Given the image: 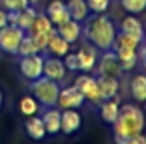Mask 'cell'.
<instances>
[{
	"label": "cell",
	"mask_w": 146,
	"mask_h": 144,
	"mask_svg": "<svg viewBox=\"0 0 146 144\" xmlns=\"http://www.w3.org/2000/svg\"><path fill=\"white\" fill-rule=\"evenodd\" d=\"M146 127V116L144 110L139 105L133 103H125L120 107L118 116H116L114 123H112V135H114L116 144H125V140L131 137L139 135L144 131Z\"/></svg>",
	"instance_id": "cell-1"
},
{
	"label": "cell",
	"mask_w": 146,
	"mask_h": 144,
	"mask_svg": "<svg viewBox=\"0 0 146 144\" xmlns=\"http://www.w3.org/2000/svg\"><path fill=\"white\" fill-rule=\"evenodd\" d=\"M82 36L98 51H111L116 39V26L111 21V17H107L103 13H94L92 17L84 19Z\"/></svg>",
	"instance_id": "cell-2"
},
{
	"label": "cell",
	"mask_w": 146,
	"mask_h": 144,
	"mask_svg": "<svg viewBox=\"0 0 146 144\" xmlns=\"http://www.w3.org/2000/svg\"><path fill=\"white\" fill-rule=\"evenodd\" d=\"M30 92L41 107H54L58 101V94H60V84L41 75L36 81H30Z\"/></svg>",
	"instance_id": "cell-3"
},
{
	"label": "cell",
	"mask_w": 146,
	"mask_h": 144,
	"mask_svg": "<svg viewBox=\"0 0 146 144\" xmlns=\"http://www.w3.org/2000/svg\"><path fill=\"white\" fill-rule=\"evenodd\" d=\"M25 38V30L17 25H6L0 28V51L6 54H17V49Z\"/></svg>",
	"instance_id": "cell-4"
},
{
	"label": "cell",
	"mask_w": 146,
	"mask_h": 144,
	"mask_svg": "<svg viewBox=\"0 0 146 144\" xmlns=\"http://www.w3.org/2000/svg\"><path fill=\"white\" fill-rule=\"evenodd\" d=\"M19 71L28 81L39 79L43 75V54L41 52H36V54L21 56V60H19Z\"/></svg>",
	"instance_id": "cell-5"
},
{
	"label": "cell",
	"mask_w": 146,
	"mask_h": 144,
	"mask_svg": "<svg viewBox=\"0 0 146 144\" xmlns=\"http://www.w3.org/2000/svg\"><path fill=\"white\" fill-rule=\"evenodd\" d=\"M75 88L84 96V99L92 103H101L103 98H101V92H99V86H98V79H94L92 75L84 73V75H79L75 79Z\"/></svg>",
	"instance_id": "cell-6"
},
{
	"label": "cell",
	"mask_w": 146,
	"mask_h": 144,
	"mask_svg": "<svg viewBox=\"0 0 146 144\" xmlns=\"http://www.w3.org/2000/svg\"><path fill=\"white\" fill-rule=\"evenodd\" d=\"M122 66L120 60L116 56V52L112 51H103L99 56V64H98V73L99 77H114V79H120L122 75Z\"/></svg>",
	"instance_id": "cell-7"
},
{
	"label": "cell",
	"mask_w": 146,
	"mask_h": 144,
	"mask_svg": "<svg viewBox=\"0 0 146 144\" xmlns=\"http://www.w3.org/2000/svg\"><path fill=\"white\" fill-rule=\"evenodd\" d=\"M84 101H86L84 96L75 86H68V88H60L56 105L60 109H79V107H82Z\"/></svg>",
	"instance_id": "cell-8"
},
{
	"label": "cell",
	"mask_w": 146,
	"mask_h": 144,
	"mask_svg": "<svg viewBox=\"0 0 146 144\" xmlns=\"http://www.w3.org/2000/svg\"><path fill=\"white\" fill-rule=\"evenodd\" d=\"M82 116L75 109H64L60 112V131L64 135H73L81 129Z\"/></svg>",
	"instance_id": "cell-9"
},
{
	"label": "cell",
	"mask_w": 146,
	"mask_h": 144,
	"mask_svg": "<svg viewBox=\"0 0 146 144\" xmlns=\"http://www.w3.org/2000/svg\"><path fill=\"white\" fill-rule=\"evenodd\" d=\"M112 51L116 52L118 60H120V66L124 71H131V69L137 68L139 62V51L135 47H125V45H112Z\"/></svg>",
	"instance_id": "cell-10"
},
{
	"label": "cell",
	"mask_w": 146,
	"mask_h": 144,
	"mask_svg": "<svg viewBox=\"0 0 146 144\" xmlns=\"http://www.w3.org/2000/svg\"><path fill=\"white\" fill-rule=\"evenodd\" d=\"M43 75L47 79L60 82L66 77V66L58 56H43Z\"/></svg>",
	"instance_id": "cell-11"
},
{
	"label": "cell",
	"mask_w": 146,
	"mask_h": 144,
	"mask_svg": "<svg viewBox=\"0 0 146 144\" xmlns=\"http://www.w3.org/2000/svg\"><path fill=\"white\" fill-rule=\"evenodd\" d=\"M77 58H79V71L90 73L98 62V49L92 43H86L77 51Z\"/></svg>",
	"instance_id": "cell-12"
},
{
	"label": "cell",
	"mask_w": 146,
	"mask_h": 144,
	"mask_svg": "<svg viewBox=\"0 0 146 144\" xmlns=\"http://www.w3.org/2000/svg\"><path fill=\"white\" fill-rule=\"evenodd\" d=\"M56 34L62 36L68 43H75V41H79L81 36H82V26H81L79 21L68 19V21H64L62 25L56 26Z\"/></svg>",
	"instance_id": "cell-13"
},
{
	"label": "cell",
	"mask_w": 146,
	"mask_h": 144,
	"mask_svg": "<svg viewBox=\"0 0 146 144\" xmlns=\"http://www.w3.org/2000/svg\"><path fill=\"white\" fill-rule=\"evenodd\" d=\"M45 15L49 17V21H51L54 26L62 25L64 21H68V19H69L66 2H62V0H52L51 4L47 6V9H45Z\"/></svg>",
	"instance_id": "cell-14"
},
{
	"label": "cell",
	"mask_w": 146,
	"mask_h": 144,
	"mask_svg": "<svg viewBox=\"0 0 146 144\" xmlns=\"http://www.w3.org/2000/svg\"><path fill=\"white\" fill-rule=\"evenodd\" d=\"M120 32H124V34L135 38L137 41H141V43H142V39H144V26H142V23L139 21V19H135L133 15H129V17L122 19V23H120Z\"/></svg>",
	"instance_id": "cell-15"
},
{
	"label": "cell",
	"mask_w": 146,
	"mask_h": 144,
	"mask_svg": "<svg viewBox=\"0 0 146 144\" xmlns=\"http://www.w3.org/2000/svg\"><path fill=\"white\" fill-rule=\"evenodd\" d=\"M41 120H43V125H45L47 135L60 133V110L58 109H54V107H45Z\"/></svg>",
	"instance_id": "cell-16"
},
{
	"label": "cell",
	"mask_w": 146,
	"mask_h": 144,
	"mask_svg": "<svg viewBox=\"0 0 146 144\" xmlns=\"http://www.w3.org/2000/svg\"><path fill=\"white\" fill-rule=\"evenodd\" d=\"M25 129H26V135L30 137L32 140H43L45 135H47L41 116H36V114L28 116V120L25 122Z\"/></svg>",
	"instance_id": "cell-17"
},
{
	"label": "cell",
	"mask_w": 146,
	"mask_h": 144,
	"mask_svg": "<svg viewBox=\"0 0 146 144\" xmlns=\"http://www.w3.org/2000/svg\"><path fill=\"white\" fill-rule=\"evenodd\" d=\"M118 110H120V105L116 101V98H111V99H103V101L99 103V116L103 120L105 123L112 125L118 116Z\"/></svg>",
	"instance_id": "cell-18"
},
{
	"label": "cell",
	"mask_w": 146,
	"mask_h": 144,
	"mask_svg": "<svg viewBox=\"0 0 146 144\" xmlns=\"http://www.w3.org/2000/svg\"><path fill=\"white\" fill-rule=\"evenodd\" d=\"M66 8H68L69 19H73V21L84 23V19L90 15V9H88L86 0H69L68 4H66Z\"/></svg>",
	"instance_id": "cell-19"
},
{
	"label": "cell",
	"mask_w": 146,
	"mask_h": 144,
	"mask_svg": "<svg viewBox=\"0 0 146 144\" xmlns=\"http://www.w3.org/2000/svg\"><path fill=\"white\" fill-rule=\"evenodd\" d=\"M98 86H99V92H101V98L111 99V98H116V94L120 90V81L114 79V77H99Z\"/></svg>",
	"instance_id": "cell-20"
},
{
	"label": "cell",
	"mask_w": 146,
	"mask_h": 144,
	"mask_svg": "<svg viewBox=\"0 0 146 144\" xmlns=\"http://www.w3.org/2000/svg\"><path fill=\"white\" fill-rule=\"evenodd\" d=\"M69 45H71V43H68L62 36H58L54 32V34L49 38V43H47V49H45V51H49L52 56L62 58V56H66L69 52Z\"/></svg>",
	"instance_id": "cell-21"
},
{
	"label": "cell",
	"mask_w": 146,
	"mask_h": 144,
	"mask_svg": "<svg viewBox=\"0 0 146 144\" xmlns=\"http://www.w3.org/2000/svg\"><path fill=\"white\" fill-rule=\"evenodd\" d=\"M129 90H131V96H133L135 101L144 103L146 101V75L139 73L131 79L129 82Z\"/></svg>",
	"instance_id": "cell-22"
},
{
	"label": "cell",
	"mask_w": 146,
	"mask_h": 144,
	"mask_svg": "<svg viewBox=\"0 0 146 144\" xmlns=\"http://www.w3.org/2000/svg\"><path fill=\"white\" fill-rule=\"evenodd\" d=\"M51 30H54V25L49 21L47 15H45V13H36L30 28L26 30V34L34 36V34H41V32H51Z\"/></svg>",
	"instance_id": "cell-23"
},
{
	"label": "cell",
	"mask_w": 146,
	"mask_h": 144,
	"mask_svg": "<svg viewBox=\"0 0 146 144\" xmlns=\"http://www.w3.org/2000/svg\"><path fill=\"white\" fill-rule=\"evenodd\" d=\"M36 13L38 11L34 9V6H28V8L17 11V21H15V25H17L21 30H25V34H26V30L30 28L32 21H34V17H36Z\"/></svg>",
	"instance_id": "cell-24"
},
{
	"label": "cell",
	"mask_w": 146,
	"mask_h": 144,
	"mask_svg": "<svg viewBox=\"0 0 146 144\" xmlns=\"http://www.w3.org/2000/svg\"><path fill=\"white\" fill-rule=\"evenodd\" d=\"M19 109H21V112L25 116H34L39 110V103L36 101L34 96H25L21 99V103H19Z\"/></svg>",
	"instance_id": "cell-25"
},
{
	"label": "cell",
	"mask_w": 146,
	"mask_h": 144,
	"mask_svg": "<svg viewBox=\"0 0 146 144\" xmlns=\"http://www.w3.org/2000/svg\"><path fill=\"white\" fill-rule=\"evenodd\" d=\"M120 2H122V8L131 15L142 13L146 9V0H120Z\"/></svg>",
	"instance_id": "cell-26"
},
{
	"label": "cell",
	"mask_w": 146,
	"mask_h": 144,
	"mask_svg": "<svg viewBox=\"0 0 146 144\" xmlns=\"http://www.w3.org/2000/svg\"><path fill=\"white\" fill-rule=\"evenodd\" d=\"M36 52H39L38 47L34 45V41H32L30 36L25 34V38H23L21 45H19V49H17V54L19 56H28V54H36Z\"/></svg>",
	"instance_id": "cell-27"
},
{
	"label": "cell",
	"mask_w": 146,
	"mask_h": 144,
	"mask_svg": "<svg viewBox=\"0 0 146 144\" xmlns=\"http://www.w3.org/2000/svg\"><path fill=\"white\" fill-rule=\"evenodd\" d=\"M54 32H56V28H54V30H51V32H41V34H34V36H30L32 41H34V45L38 47V51H39V52H43L45 49H47L49 38H51Z\"/></svg>",
	"instance_id": "cell-28"
},
{
	"label": "cell",
	"mask_w": 146,
	"mask_h": 144,
	"mask_svg": "<svg viewBox=\"0 0 146 144\" xmlns=\"http://www.w3.org/2000/svg\"><path fill=\"white\" fill-rule=\"evenodd\" d=\"M86 4H88L90 13H105L109 9L111 0H86Z\"/></svg>",
	"instance_id": "cell-29"
},
{
	"label": "cell",
	"mask_w": 146,
	"mask_h": 144,
	"mask_svg": "<svg viewBox=\"0 0 146 144\" xmlns=\"http://www.w3.org/2000/svg\"><path fill=\"white\" fill-rule=\"evenodd\" d=\"M2 4H4L6 11H21V9L28 8L30 2L28 0H2Z\"/></svg>",
	"instance_id": "cell-30"
},
{
	"label": "cell",
	"mask_w": 146,
	"mask_h": 144,
	"mask_svg": "<svg viewBox=\"0 0 146 144\" xmlns=\"http://www.w3.org/2000/svg\"><path fill=\"white\" fill-rule=\"evenodd\" d=\"M62 62H64L66 69L69 71H79V58H77V52H68L66 56H62Z\"/></svg>",
	"instance_id": "cell-31"
},
{
	"label": "cell",
	"mask_w": 146,
	"mask_h": 144,
	"mask_svg": "<svg viewBox=\"0 0 146 144\" xmlns=\"http://www.w3.org/2000/svg\"><path fill=\"white\" fill-rule=\"evenodd\" d=\"M125 144H146V137L142 135V133H139V135L127 139V140H125Z\"/></svg>",
	"instance_id": "cell-32"
},
{
	"label": "cell",
	"mask_w": 146,
	"mask_h": 144,
	"mask_svg": "<svg viewBox=\"0 0 146 144\" xmlns=\"http://www.w3.org/2000/svg\"><path fill=\"white\" fill-rule=\"evenodd\" d=\"M6 25H8V13L4 9H0V28H4Z\"/></svg>",
	"instance_id": "cell-33"
},
{
	"label": "cell",
	"mask_w": 146,
	"mask_h": 144,
	"mask_svg": "<svg viewBox=\"0 0 146 144\" xmlns=\"http://www.w3.org/2000/svg\"><path fill=\"white\" fill-rule=\"evenodd\" d=\"M139 60H142V66H144V69H146V49L142 51V54H139Z\"/></svg>",
	"instance_id": "cell-34"
},
{
	"label": "cell",
	"mask_w": 146,
	"mask_h": 144,
	"mask_svg": "<svg viewBox=\"0 0 146 144\" xmlns=\"http://www.w3.org/2000/svg\"><path fill=\"white\" fill-rule=\"evenodd\" d=\"M2 105H4V94H2V90H0V109H2Z\"/></svg>",
	"instance_id": "cell-35"
},
{
	"label": "cell",
	"mask_w": 146,
	"mask_h": 144,
	"mask_svg": "<svg viewBox=\"0 0 146 144\" xmlns=\"http://www.w3.org/2000/svg\"><path fill=\"white\" fill-rule=\"evenodd\" d=\"M142 43H144V49H146V25H144V39H142Z\"/></svg>",
	"instance_id": "cell-36"
},
{
	"label": "cell",
	"mask_w": 146,
	"mask_h": 144,
	"mask_svg": "<svg viewBox=\"0 0 146 144\" xmlns=\"http://www.w3.org/2000/svg\"><path fill=\"white\" fill-rule=\"evenodd\" d=\"M28 2H30V6H34V4H38L39 0H28Z\"/></svg>",
	"instance_id": "cell-37"
}]
</instances>
